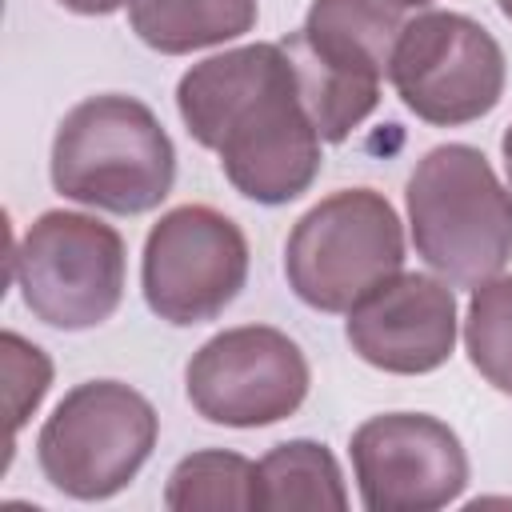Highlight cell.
<instances>
[{
    "instance_id": "cell-1",
    "label": "cell",
    "mask_w": 512,
    "mask_h": 512,
    "mask_svg": "<svg viewBox=\"0 0 512 512\" xmlns=\"http://www.w3.org/2000/svg\"><path fill=\"white\" fill-rule=\"evenodd\" d=\"M188 136L220 156L228 184L256 204H288L320 176V128L284 44H240L192 64L176 84Z\"/></svg>"
},
{
    "instance_id": "cell-2",
    "label": "cell",
    "mask_w": 512,
    "mask_h": 512,
    "mask_svg": "<svg viewBox=\"0 0 512 512\" xmlns=\"http://www.w3.org/2000/svg\"><path fill=\"white\" fill-rule=\"evenodd\" d=\"M48 172L64 200L112 216H140L168 200L176 184V148L144 100L104 92L64 112L52 136Z\"/></svg>"
},
{
    "instance_id": "cell-3",
    "label": "cell",
    "mask_w": 512,
    "mask_h": 512,
    "mask_svg": "<svg viewBox=\"0 0 512 512\" xmlns=\"http://www.w3.org/2000/svg\"><path fill=\"white\" fill-rule=\"evenodd\" d=\"M416 256L448 284L476 288L512 260V188L472 144L428 148L404 188Z\"/></svg>"
},
{
    "instance_id": "cell-4",
    "label": "cell",
    "mask_w": 512,
    "mask_h": 512,
    "mask_svg": "<svg viewBox=\"0 0 512 512\" xmlns=\"http://www.w3.org/2000/svg\"><path fill=\"white\" fill-rule=\"evenodd\" d=\"M404 24L408 8L396 0H312L304 24L280 40L324 144L348 140L376 112Z\"/></svg>"
},
{
    "instance_id": "cell-5",
    "label": "cell",
    "mask_w": 512,
    "mask_h": 512,
    "mask_svg": "<svg viewBox=\"0 0 512 512\" xmlns=\"http://www.w3.org/2000/svg\"><path fill=\"white\" fill-rule=\"evenodd\" d=\"M404 268V228L376 188H340L312 204L284 240L288 288L316 312H352Z\"/></svg>"
},
{
    "instance_id": "cell-6",
    "label": "cell",
    "mask_w": 512,
    "mask_h": 512,
    "mask_svg": "<svg viewBox=\"0 0 512 512\" xmlns=\"http://www.w3.org/2000/svg\"><path fill=\"white\" fill-rule=\"evenodd\" d=\"M160 416L124 380H84L52 408L36 436L44 480L72 500H108L148 464Z\"/></svg>"
},
{
    "instance_id": "cell-7",
    "label": "cell",
    "mask_w": 512,
    "mask_h": 512,
    "mask_svg": "<svg viewBox=\"0 0 512 512\" xmlns=\"http://www.w3.org/2000/svg\"><path fill=\"white\" fill-rule=\"evenodd\" d=\"M124 272V236L68 208L40 212L12 252V280L24 308L60 332H84L112 320L124 300Z\"/></svg>"
},
{
    "instance_id": "cell-8",
    "label": "cell",
    "mask_w": 512,
    "mask_h": 512,
    "mask_svg": "<svg viewBox=\"0 0 512 512\" xmlns=\"http://www.w3.org/2000/svg\"><path fill=\"white\" fill-rule=\"evenodd\" d=\"M388 80L404 108L436 128H460L488 116L508 84V60L496 36L464 12H416L396 36Z\"/></svg>"
},
{
    "instance_id": "cell-9",
    "label": "cell",
    "mask_w": 512,
    "mask_h": 512,
    "mask_svg": "<svg viewBox=\"0 0 512 512\" xmlns=\"http://www.w3.org/2000/svg\"><path fill=\"white\" fill-rule=\"evenodd\" d=\"M244 280L248 236L212 204H180L164 212L144 236V304L176 328L216 320L240 296Z\"/></svg>"
},
{
    "instance_id": "cell-10",
    "label": "cell",
    "mask_w": 512,
    "mask_h": 512,
    "mask_svg": "<svg viewBox=\"0 0 512 512\" xmlns=\"http://www.w3.org/2000/svg\"><path fill=\"white\" fill-rule=\"evenodd\" d=\"M312 372L300 344L272 324H240L204 340L184 388L196 416L224 428H268L288 420L308 396Z\"/></svg>"
},
{
    "instance_id": "cell-11",
    "label": "cell",
    "mask_w": 512,
    "mask_h": 512,
    "mask_svg": "<svg viewBox=\"0 0 512 512\" xmlns=\"http://www.w3.org/2000/svg\"><path fill=\"white\" fill-rule=\"evenodd\" d=\"M352 472L368 512H436L468 488L460 436L428 412H380L352 432Z\"/></svg>"
},
{
    "instance_id": "cell-12",
    "label": "cell",
    "mask_w": 512,
    "mask_h": 512,
    "mask_svg": "<svg viewBox=\"0 0 512 512\" xmlns=\"http://www.w3.org/2000/svg\"><path fill=\"white\" fill-rule=\"evenodd\" d=\"M460 316L448 280L428 272H396L372 288L344 324L352 352L392 376H424L448 364Z\"/></svg>"
},
{
    "instance_id": "cell-13",
    "label": "cell",
    "mask_w": 512,
    "mask_h": 512,
    "mask_svg": "<svg viewBox=\"0 0 512 512\" xmlns=\"http://www.w3.org/2000/svg\"><path fill=\"white\" fill-rule=\"evenodd\" d=\"M256 0H132V32L160 56H188L256 28Z\"/></svg>"
},
{
    "instance_id": "cell-14",
    "label": "cell",
    "mask_w": 512,
    "mask_h": 512,
    "mask_svg": "<svg viewBox=\"0 0 512 512\" xmlns=\"http://www.w3.org/2000/svg\"><path fill=\"white\" fill-rule=\"evenodd\" d=\"M260 508H348L336 456L320 440H284L260 460Z\"/></svg>"
},
{
    "instance_id": "cell-15",
    "label": "cell",
    "mask_w": 512,
    "mask_h": 512,
    "mask_svg": "<svg viewBox=\"0 0 512 512\" xmlns=\"http://www.w3.org/2000/svg\"><path fill=\"white\" fill-rule=\"evenodd\" d=\"M164 508L196 512V508H260V464L240 452L204 448L184 456L164 484Z\"/></svg>"
},
{
    "instance_id": "cell-16",
    "label": "cell",
    "mask_w": 512,
    "mask_h": 512,
    "mask_svg": "<svg viewBox=\"0 0 512 512\" xmlns=\"http://www.w3.org/2000/svg\"><path fill=\"white\" fill-rule=\"evenodd\" d=\"M464 348L472 368L504 396H512V272L472 288L464 316Z\"/></svg>"
},
{
    "instance_id": "cell-17",
    "label": "cell",
    "mask_w": 512,
    "mask_h": 512,
    "mask_svg": "<svg viewBox=\"0 0 512 512\" xmlns=\"http://www.w3.org/2000/svg\"><path fill=\"white\" fill-rule=\"evenodd\" d=\"M0 356H4V396H8V452L16 444V432L24 428V420L40 408L48 384H52V360L44 356V348L28 344L20 332H4L0 336Z\"/></svg>"
},
{
    "instance_id": "cell-18",
    "label": "cell",
    "mask_w": 512,
    "mask_h": 512,
    "mask_svg": "<svg viewBox=\"0 0 512 512\" xmlns=\"http://www.w3.org/2000/svg\"><path fill=\"white\" fill-rule=\"evenodd\" d=\"M60 4L68 12H76V16H112V12H120L132 0H60Z\"/></svg>"
},
{
    "instance_id": "cell-19",
    "label": "cell",
    "mask_w": 512,
    "mask_h": 512,
    "mask_svg": "<svg viewBox=\"0 0 512 512\" xmlns=\"http://www.w3.org/2000/svg\"><path fill=\"white\" fill-rule=\"evenodd\" d=\"M500 152H504V172H508V188H512V124L500 136Z\"/></svg>"
},
{
    "instance_id": "cell-20",
    "label": "cell",
    "mask_w": 512,
    "mask_h": 512,
    "mask_svg": "<svg viewBox=\"0 0 512 512\" xmlns=\"http://www.w3.org/2000/svg\"><path fill=\"white\" fill-rule=\"evenodd\" d=\"M396 4H400V8H428L432 0H396Z\"/></svg>"
},
{
    "instance_id": "cell-21",
    "label": "cell",
    "mask_w": 512,
    "mask_h": 512,
    "mask_svg": "<svg viewBox=\"0 0 512 512\" xmlns=\"http://www.w3.org/2000/svg\"><path fill=\"white\" fill-rule=\"evenodd\" d=\"M496 4H500V12H504V16L512 20V0H496Z\"/></svg>"
}]
</instances>
